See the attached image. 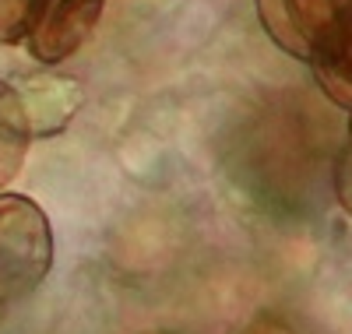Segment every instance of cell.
I'll list each match as a JSON object with an SVG mask.
<instances>
[{
    "mask_svg": "<svg viewBox=\"0 0 352 334\" xmlns=\"http://www.w3.org/2000/svg\"><path fill=\"white\" fill-rule=\"evenodd\" d=\"M335 197L345 208V215L352 219V141L338 151V159H335Z\"/></svg>",
    "mask_w": 352,
    "mask_h": 334,
    "instance_id": "obj_7",
    "label": "cell"
},
{
    "mask_svg": "<svg viewBox=\"0 0 352 334\" xmlns=\"http://www.w3.org/2000/svg\"><path fill=\"white\" fill-rule=\"evenodd\" d=\"M106 0H39L28 21V53L39 64H64L99 28Z\"/></svg>",
    "mask_w": 352,
    "mask_h": 334,
    "instance_id": "obj_3",
    "label": "cell"
},
{
    "mask_svg": "<svg viewBox=\"0 0 352 334\" xmlns=\"http://www.w3.org/2000/svg\"><path fill=\"white\" fill-rule=\"evenodd\" d=\"M53 267V225L25 194L0 190V307L32 296Z\"/></svg>",
    "mask_w": 352,
    "mask_h": 334,
    "instance_id": "obj_1",
    "label": "cell"
},
{
    "mask_svg": "<svg viewBox=\"0 0 352 334\" xmlns=\"http://www.w3.org/2000/svg\"><path fill=\"white\" fill-rule=\"evenodd\" d=\"M39 0H0V46H14L25 39Z\"/></svg>",
    "mask_w": 352,
    "mask_h": 334,
    "instance_id": "obj_6",
    "label": "cell"
},
{
    "mask_svg": "<svg viewBox=\"0 0 352 334\" xmlns=\"http://www.w3.org/2000/svg\"><path fill=\"white\" fill-rule=\"evenodd\" d=\"M261 25L289 56L314 71L335 56L352 18V0H257Z\"/></svg>",
    "mask_w": 352,
    "mask_h": 334,
    "instance_id": "obj_2",
    "label": "cell"
},
{
    "mask_svg": "<svg viewBox=\"0 0 352 334\" xmlns=\"http://www.w3.org/2000/svg\"><path fill=\"white\" fill-rule=\"evenodd\" d=\"M148 334H173V331H148Z\"/></svg>",
    "mask_w": 352,
    "mask_h": 334,
    "instance_id": "obj_9",
    "label": "cell"
},
{
    "mask_svg": "<svg viewBox=\"0 0 352 334\" xmlns=\"http://www.w3.org/2000/svg\"><path fill=\"white\" fill-rule=\"evenodd\" d=\"M32 113L25 106V96L11 81H0V190L21 172L28 144H32Z\"/></svg>",
    "mask_w": 352,
    "mask_h": 334,
    "instance_id": "obj_4",
    "label": "cell"
},
{
    "mask_svg": "<svg viewBox=\"0 0 352 334\" xmlns=\"http://www.w3.org/2000/svg\"><path fill=\"white\" fill-rule=\"evenodd\" d=\"M314 74H317L320 88H324L338 106H345V109L352 106V18H349L345 32H342V43H338L335 56L324 67H317Z\"/></svg>",
    "mask_w": 352,
    "mask_h": 334,
    "instance_id": "obj_5",
    "label": "cell"
},
{
    "mask_svg": "<svg viewBox=\"0 0 352 334\" xmlns=\"http://www.w3.org/2000/svg\"><path fill=\"white\" fill-rule=\"evenodd\" d=\"M349 137H352V106H349Z\"/></svg>",
    "mask_w": 352,
    "mask_h": 334,
    "instance_id": "obj_8",
    "label": "cell"
}]
</instances>
